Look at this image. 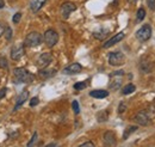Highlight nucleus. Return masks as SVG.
I'll return each instance as SVG.
<instances>
[{
    "instance_id": "obj_1",
    "label": "nucleus",
    "mask_w": 155,
    "mask_h": 147,
    "mask_svg": "<svg viewBox=\"0 0 155 147\" xmlns=\"http://www.w3.org/2000/svg\"><path fill=\"white\" fill-rule=\"evenodd\" d=\"M13 81L16 84H20V83H31L34 80V75L30 73L29 71H26L23 67H18L13 71Z\"/></svg>"
},
{
    "instance_id": "obj_2",
    "label": "nucleus",
    "mask_w": 155,
    "mask_h": 147,
    "mask_svg": "<svg viewBox=\"0 0 155 147\" xmlns=\"http://www.w3.org/2000/svg\"><path fill=\"white\" fill-rule=\"evenodd\" d=\"M43 41V37L39 32L36 31H32L30 34H28L25 39H24V46L25 47H29V48H32V47H37L42 43Z\"/></svg>"
},
{
    "instance_id": "obj_3",
    "label": "nucleus",
    "mask_w": 155,
    "mask_h": 147,
    "mask_svg": "<svg viewBox=\"0 0 155 147\" xmlns=\"http://www.w3.org/2000/svg\"><path fill=\"white\" fill-rule=\"evenodd\" d=\"M152 37V26L149 24L142 25L137 31H136V38L140 42H146Z\"/></svg>"
},
{
    "instance_id": "obj_4",
    "label": "nucleus",
    "mask_w": 155,
    "mask_h": 147,
    "mask_svg": "<svg viewBox=\"0 0 155 147\" xmlns=\"http://www.w3.org/2000/svg\"><path fill=\"white\" fill-rule=\"evenodd\" d=\"M43 41H44V43H45L49 48H51V47H54L58 42V34L55 30L49 29V30H47V31L44 32Z\"/></svg>"
},
{
    "instance_id": "obj_5",
    "label": "nucleus",
    "mask_w": 155,
    "mask_h": 147,
    "mask_svg": "<svg viewBox=\"0 0 155 147\" xmlns=\"http://www.w3.org/2000/svg\"><path fill=\"white\" fill-rule=\"evenodd\" d=\"M109 63L111 66H122L124 62H125V56L122 52H112L109 54Z\"/></svg>"
},
{
    "instance_id": "obj_6",
    "label": "nucleus",
    "mask_w": 155,
    "mask_h": 147,
    "mask_svg": "<svg viewBox=\"0 0 155 147\" xmlns=\"http://www.w3.org/2000/svg\"><path fill=\"white\" fill-rule=\"evenodd\" d=\"M123 72L119 71V72H114L111 74V83H110V89L116 91L118 90L120 86H122V80H123Z\"/></svg>"
},
{
    "instance_id": "obj_7",
    "label": "nucleus",
    "mask_w": 155,
    "mask_h": 147,
    "mask_svg": "<svg viewBox=\"0 0 155 147\" xmlns=\"http://www.w3.org/2000/svg\"><path fill=\"white\" fill-rule=\"evenodd\" d=\"M75 10H77V5L74 2H71V1H67V2L62 4L61 9H60L61 15H62L63 18H68L71 16V13H73Z\"/></svg>"
},
{
    "instance_id": "obj_8",
    "label": "nucleus",
    "mask_w": 155,
    "mask_h": 147,
    "mask_svg": "<svg viewBox=\"0 0 155 147\" xmlns=\"http://www.w3.org/2000/svg\"><path fill=\"white\" fill-rule=\"evenodd\" d=\"M51 61H53V55L50 53H43V54H41L38 56V59L36 61V65L42 70V68L48 67Z\"/></svg>"
},
{
    "instance_id": "obj_9",
    "label": "nucleus",
    "mask_w": 155,
    "mask_h": 147,
    "mask_svg": "<svg viewBox=\"0 0 155 147\" xmlns=\"http://www.w3.org/2000/svg\"><path fill=\"white\" fill-rule=\"evenodd\" d=\"M135 121L136 123H138L141 126H148V123H149V116H148L147 111L146 110L138 111L135 116Z\"/></svg>"
},
{
    "instance_id": "obj_10",
    "label": "nucleus",
    "mask_w": 155,
    "mask_h": 147,
    "mask_svg": "<svg viewBox=\"0 0 155 147\" xmlns=\"http://www.w3.org/2000/svg\"><path fill=\"white\" fill-rule=\"evenodd\" d=\"M124 32H118L117 35H115L114 37H111L110 39H107L104 44H103V48H110V47H112V46H115L116 43H118V42H120L123 38H124Z\"/></svg>"
},
{
    "instance_id": "obj_11",
    "label": "nucleus",
    "mask_w": 155,
    "mask_h": 147,
    "mask_svg": "<svg viewBox=\"0 0 155 147\" xmlns=\"http://www.w3.org/2000/svg\"><path fill=\"white\" fill-rule=\"evenodd\" d=\"M116 136L112 132H106L104 134V147H115Z\"/></svg>"
},
{
    "instance_id": "obj_12",
    "label": "nucleus",
    "mask_w": 155,
    "mask_h": 147,
    "mask_svg": "<svg viewBox=\"0 0 155 147\" xmlns=\"http://www.w3.org/2000/svg\"><path fill=\"white\" fill-rule=\"evenodd\" d=\"M24 47H25L24 44H20V46H17V47H13L12 48V50H11V57H12V60H15V61L20 60V57L24 55V53H25Z\"/></svg>"
},
{
    "instance_id": "obj_13",
    "label": "nucleus",
    "mask_w": 155,
    "mask_h": 147,
    "mask_svg": "<svg viewBox=\"0 0 155 147\" xmlns=\"http://www.w3.org/2000/svg\"><path fill=\"white\" fill-rule=\"evenodd\" d=\"M82 71V66L80 65V63H72V65H69V66H67L64 70H63V73L64 74H78L80 73Z\"/></svg>"
},
{
    "instance_id": "obj_14",
    "label": "nucleus",
    "mask_w": 155,
    "mask_h": 147,
    "mask_svg": "<svg viewBox=\"0 0 155 147\" xmlns=\"http://www.w3.org/2000/svg\"><path fill=\"white\" fill-rule=\"evenodd\" d=\"M45 1L47 0H31V2H30V10L34 13L38 12L39 10L42 9V6L45 4Z\"/></svg>"
},
{
    "instance_id": "obj_15",
    "label": "nucleus",
    "mask_w": 155,
    "mask_h": 147,
    "mask_svg": "<svg viewBox=\"0 0 155 147\" xmlns=\"http://www.w3.org/2000/svg\"><path fill=\"white\" fill-rule=\"evenodd\" d=\"M55 73H56V70H51V68H47L45 67V68L39 70L38 75L42 79H49V78H51Z\"/></svg>"
},
{
    "instance_id": "obj_16",
    "label": "nucleus",
    "mask_w": 155,
    "mask_h": 147,
    "mask_svg": "<svg viewBox=\"0 0 155 147\" xmlns=\"http://www.w3.org/2000/svg\"><path fill=\"white\" fill-rule=\"evenodd\" d=\"M90 96L93 97V98H97V99H104L109 96V91H106V90H93V91L90 92Z\"/></svg>"
},
{
    "instance_id": "obj_17",
    "label": "nucleus",
    "mask_w": 155,
    "mask_h": 147,
    "mask_svg": "<svg viewBox=\"0 0 155 147\" xmlns=\"http://www.w3.org/2000/svg\"><path fill=\"white\" fill-rule=\"evenodd\" d=\"M28 97H29V92L26 91H23L20 93L19 96H18V98H17V102H16V108H15V110H17L18 108H20V105L21 104H24L25 102H26V99H28Z\"/></svg>"
},
{
    "instance_id": "obj_18",
    "label": "nucleus",
    "mask_w": 155,
    "mask_h": 147,
    "mask_svg": "<svg viewBox=\"0 0 155 147\" xmlns=\"http://www.w3.org/2000/svg\"><path fill=\"white\" fill-rule=\"evenodd\" d=\"M135 130H137V126H129L128 128L124 130V133H123V139L127 140L131 135V133H134Z\"/></svg>"
},
{
    "instance_id": "obj_19",
    "label": "nucleus",
    "mask_w": 155,
    "mask_h": 147,
    "mask_svg": "<svg viewBox=\"0 0 155 147\" xmlns=\"http://www.w3.org/2000/svg\"><path fill=\"white\" fill-rule=\"evenodd\" d=\"M136 87L134 84H128V85H125L123 89H122V93L123 94H130V93H133V92H135Z\"/></svg>"
},
{
    "instance_id": "obj_20",
    "label": "nucleus",
    "mask_w": 155,
    "mask_h": 147,
    "mask_svg": "<svg viewBox=\"0 0 155 147\" xmlns=\"http://www.w3.org/2000/svg\"><path fill=\"white\" fill-rule=\"evenodd\" d=\"M107 111L106 110H103V111H99L97 114V120L98 122H105L107 121Z\"/></svg>"
},
{
    "instance_id": "obj_21",
    "label": "nucleus",
    "mask_w": 155,
    "mask_h": 147,
    "mask_svg": "<svg viewBox=\"0 0 155 147\" xmlns=\"http://www.w3.org/2000/svg\"><path fill=\"white\" fill-rule=\"evenodd\" d=\"M144 17H146V11H144L143 7H140L138 11H137V15H136V19L140 22V20H143Z\"/></svg>"
},
{
    "instance_id": "obj_22",
    "label": "nucleus",
    "mask_w": 155,
    "mask_h": 147,
    "mask_svg": "<svg viewBox=\"0 0 155 147\" xmlns=\"http://www.w3.org/2000/svg\"><path fill=\"white\" fill-rule=\"evenodd\" d=\"M74 89H75V90H78V91L86 89V83H85V81H80V83L74 84Z\"/></svg>"
},
{
    "instance_id": "obj_23",
    "label": "nucleus",
    "mask_w": 155,
    "mask_h": 147,
    "mask_svg": "<svg viewBox=\"0 0 155 147\" xmlns=\"http://www.w3.org/2000/svg\"><path fill=\"white\" fill-rule=\"evenodd\" d=\"M4 35H5V37H6V39L7 41H10L11 38H12V30H11V28H6V30L4 31Z\"/></svg>"
},
{
    "instance_id": "obj_24",
    "label": "nucleus",
    "mask_w": 155,
    "mask_h": 147,
    "mask_svg": "<svg viewBox=\"0 0 155 147\" xmlns=\"http://www.w3.org/2000/svg\"><path fill=\"white\" fill-rule=\"evenodd\" d=\"M37 136H38V135H37V133L35 132V133H34V135H32V139H31V140L29 141V144H28V147H34L35 141L37 140Z\"/></svg>"
},
{
    "instance_id": "obj_25",
    "label": "nucleus",
    "mask_w": 155,
    "mask_h": 147,
    "mask_svg": "<svg viewBox=\"0 0 155 147\" xmlns=\"http://www.w3.org/2000/svg\"><path fill=\"white\" fill-rule=\"evenodd\" d=\"M7 67H8L7 60L5 57H0V68H7Z\"/></svg>"
},
{
    "instance_id": "obj_26",
    "label": "nucleus",
    "mask_w": 155,
    "mask_h": 147,
    "mask_svg": "<svg viewBox=\"0 0 155 147\" xmlns=\"http://www.w3.org/2000/svg\"><path fill=\"white\" fill-rule=\"evenodd\" d=\"M72 107H73V110H74V112L75 114H79L80 112V108H79V103H78L77 101H74L73 103H72Z\"/></svg>"
},
{
    "instance_id": "obj_27",
    "label": "nucleus",
    "mask_w": 155,
    "mask_h": 147,
    "mask_svg": "<svg viewBox=\"0 0 155 147\" xmlns=\"http://www.w3.org/2000/svg\"><path fill=\"white\" fill-rule=\"evenodd\" d=\"M20 18H21V13L20 12H18V13H16L15 16H13V18H12V20H13V23L15 24H18L19 23Z\"/></svg>"
},
{
    "instance_id": "obj_28",
    "label": "nucleus",
    "mask_w": 155,
    "mask_h": 147,
    "mask_svg": "<svg viewBox=\"0 0 155 147\" xmlns=\"http://www.w3.org/2000/svg\"><path fill=\"white\" fill-rule=\"evenodd\" d=\"M38 103H39L38 97H34V98L30 101V107H36Z\"/></svg>"
},
{
    "instance_id": "obj_29",
    "label": "nucleus",
    "mask_w": 155,
    "mask_h": 147,
    "mask_svg": "<svg viewBox=\"0 0 155 147\" xmlns=\"http://www.w3.org/2000/svg\"><path fill=\"white\" fill-rule=\"evenodd\" d=\"M147 5L152 11L155 10V0H147Z\"/></svg>"
},
{
    "instance_id": "obj_30",
    "label": "nucleus",
    "mask_w": 155,
    "mask_h": 147,
    "mask_svg": "<svg viewBox=\"0 0 155 147\" xmlns=\"http://www.w3.org/2000/svg\"><path fill=\"white\" fill-rule=\"evenodd\" d=\"M79 147H96V146H94V144L92 141H86V142H84L82 145H80Z\"/></svg>"
},
{
    "instance_id": "obj_31",
    "label": "nucleus",
    "mask_w": 155,
    "mask_h": 147,
    "mask_svg": "<svg viewBox=\"0 0 155 147\" xmlns=\"http://www.w3.org/2000/svg\"><path fill=\"white\" fill-rule=\"evenodd\" d=\"M124 110H125V104H124V103H120V104H119V109H118V112H119V114H122V112H123Z\"/></svg>"
},
{
    "instance_id": "obj_32",
    "label": "nucleus",
    "mask_w": 155,
    "mask_h": 147,
    "mask_svg": "<svg viewBox=\"0 0 155 147\" xmlns=\"http://www.w3.org/2000/svg\"><path fill=\"white\" fill-rule=\"evenodd\" d=\"M6 91H7V90H6V87H2V89L0 90V99L5 97V94H6Z\"/></svg>"
},
{
    "instance_id": "obj_33",
    "label": "nucleus",
    "mask_w": 155,
    "mask_h": 147,
    "mask_svg": "<svg viewBox=\"0 0 155 147\" xmlns=\"http://www.w3.org/2000/svg\"><path fill=\"white\" fill-rule=\"evenodd\" d=\"M4 26H2V24H0V37L2 36V34H4Z\"/></svg>"
},
{
    "instance_id": "obj_34",
    "label": "nucleus",
    "mask_w": 155,
    "mask_h": 147,
    "mask_svg": "<svg viewBox=\"0 0 155 147\" xmlns=\"http://www.w3.org/2000/svg\"><path fill=\"white\" fill-rule=\"evenodd\" d=\"M44 147H58V145H56V144H49V145H47V146Z\"/></svg>"
},
{
    "instance_id": "obj_35",
    "label": "nucleus",
    "mask_w": 155,
    "mask_h": 147,
    "mask_svg": "<svg viewBox=\"0 0 155 147\" xmlns=\"http://www.w3.org/2000/svg\"><path fill=\"white\" fill-rule=\"evenodd\" d=\"M5 6V2H4V0H0V9L1 7H4Z\"/></svg>"
},
{
    "instance_id": "obj_36",
    "label": "nucleus",
    "mask_w": 155,
    "mask_h": 147,
    "mask_svg": "<svg viewBox=\"0 0 155 147\" xmlns=\"http://www.w3.org/2000/svg\"><path fill=\"white\" fill-rule=\"evenodd\" d=\"M128 2H136V1H138V0H127Z\"/></svg>"
}]
</instances>
